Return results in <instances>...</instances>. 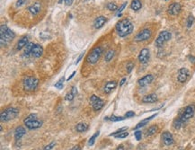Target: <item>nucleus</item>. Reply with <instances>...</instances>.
<instances>
[{
    "label": "nucleus",
    "instance_id": "f257e3e1",
    "mask_svg": "<svg viewBox=\"0 0 195 150\" xmlns=\"http://www.w3.org/2000/svg\"><path fill=\"white\" fill-rule=\"evenodd\" d=\"M115 29L118 35L121 38H124L133 32V25L128 18H124L120 20L116 24Z\"/></svg>",
    "mask_w": 195,
    "mask_h": 150
},
{
    "label": "nucleus",
    "instance_id": "f03ea898",
    "mask_svg": "<svg viewBox=\"0 0 195 150\" xmlns=\"http://www.w3.org/2000/svg\"><path fill=\"white\" fill-rule=\"evenodd\" d=\"M15 38V33L7 27L6 25H2L0 27V42L1 46H6L9 41Z\"/></svg>",
    "mask_w": 195,
    "mask_h": 150
},
{
    "label": "nucleus",
    "instance_id": "7ed1b4c3",
    "mask_svg": "<svg viewBox=\"0 0 195 150\" xmlns=\"http://www.w3.org/2000/svg\"><path fill=\"white\" fill-rule=\"evenodd\" d=\"M24 123L29 130H36V128H39L42 126V121L39 120L37 118V115L33 114V113L27 116L25 119Z\"/></svg>",
    "mask_w": 195,
    "mask_h": 150
},
{
    "label": "nucleus",
    "instance_id": "20e7f679",
    "mask_svg": "<svg viewBox=\"0 0 195 150\" xmlns=\"http://www.w3.org/2000/svg\"><path fill=\"white\" fill-rule=\"evenodd\" d=\"M103 50L100 46L94 48L89 52V54L87 55L86 61H87L89 64H91V65H95V64H96L99 61V59H100V58L103 54Z\"/></svg>",
    "mask_w": 195,
    "mask_h": 150
},
{
    "label": "nucleus",
    "instance_id": "39448f33",
    "mask_svg": "<svg viewBox=\"0 0 195 150\" xmlns=\"http://www.w3.org/2000/svg\"><path fill=\"white\" fill-rule=\"evenodd\" d=\"M24 89L26 92H32L36 90L39 85V80L35 76H26L23 82Z\"/></svg>",
    "mask_w": 195,
    "mask_h": 150
},
{
    "label": "nucleus",
    "instance_id": "423d86ee",
    "mask_svg": "<svg viewBox=\"0 0 195 150\" xmlns=\"http://www.w3.org/2000/svg\"><path fill=\"white\" fill-rule=\"evenodd\" d=\"M19 114V110L14 107H10L1 112V121H9L17 117Z\"/></svg>",
    "mask_w": 195,
    "mask_h": 150
},
{
    "label": "nucleus",
    "instance_id": "0eeeda50",
    "mask_svg": "<svg viewBox=\"0 0 195 150\" xmlns=\"http://www.w3.org/2000/svg\"><path fill=\"white\" fill-rule=\"evenodd\" d=\"M195 112V107L194 105H188L186 108L183 110V112H182V113L179 116V119L183 121V123H184L185 121H187L189 119H191Z\"/></svg>",
    "mask_w": 195,
    "mask_h": 150
},
{
    "label": "nucleus",
    "instance_id": "6e6552de",
    "mask_svg": "<svg viewBox=\"0 0 195 150\" xmlns=\"http://www.w3.org/2000/svg\"><path fill=\"white\" fill-rule=\"evenodd\" d=\"M171 37H172V34L169 32H167V31H163V32H161L160 33H159V35H158V37L157 38V40H156V46L157 47V48H161L166 41H168L170 39H171Z\"/></svg>",
    "mask_w": 195,
    "mask_h": 150
},
{
    "label": "nucleus",
    "instance_id": "1a4fd4ad",
    "mask_svg": "<svg viewBox=\"0 0 195 150\" xmlns=\"http://www.w3.org/2000/svg\"><path fill=\"white\" fill-rule=\"evenodd\" d=\"M90 102H91V104L93 106L94 111H95V112L100 111L103 107V105H104V102L101 98L96 96V95H92L90 97Z\"/></svg>",
    "mask_w": 195,
    "mask_h": 150
},
{
    "label": "nucleus",
    "instance_id": "9d476101",
    "mask_svg": "<svg viewBox=\"0 0 195 150\" xmlns=\"http://www.w3.org/2000/svg\"><path fill=\"white\" fill-rule=\"evenodd\" d=\"M151 35H152V32H151V31L149 29H143L139 32H138V34L135 36V40L136 41H145V40H147L148 39H150Z\"/></svg>",
    "mask_w": 195,
    "mask_h": 150
},
{
    "label": "nucleus",
    "instance_id": "9b49d317",
    "mask_svg": "<svg viewBox=\"0 0 195 150\" xmlns=\"http://www.w3.org/2000/svg\"><path fill=\"white\" fill-rule=\"evenodd\" d=\"M181 10H182V6H181L180 3L175 2V3H173L169 6V7L167 9V12L172 16H176L181 13Z\"/></svg>",
    "mask_w": 195,
    "mask_h": 150
},
{
    "label": "nucleus",
    "instance_id": "f8f14e48",
    "mask_svg": "<svg viewBox=\"0 0 195 150\" xmlns=\"http://www.w3.org/2000/svg\"><path fill=\"white\" fill-rule=\"evenodd\" d=\"M149 58H150V52H149V50L148 49H143L140 50L139 54V61L141 63V64H146L148 62L149 60Z\"/></svg>",
    "mask_w": 195,
    "mask_h": 150
},
{
    "label": "nucleus",
    "instance_id": "ddd939ff",
    "mask_svg": "<svg viewBox=\"0 0 195 150\" xmlns=\"http://www.w3.org/2000/svg\"><path fill=\"white\" fill-rule=\"evenodd\" d=\"M190 76V72L187 69L185 68H182L179 69L178 71V76H177V80L179 83H184L186 82V80L188 79Z\"/></svg>",
    "mask_w": 195,
    "mask_h": 150
},
{
    "label": "nucleus",
    "instance_id": "4468645a",
    "mask_svg": "<svg viewBox=\"0 0 195 150\" xmlns=\"http://www.w3.org/2000/svg\"><path fill=\"white\" fill-rule=\"evenodd\" d=\"M162 141L165 145L166 146H171L174 144L175 142V139H174V137H173V135L169 132V131H165L163 132L162 134Z\"/></svg>",
    "mask_w": 195,
    "mask_h": 150
},
{
    "label": "nucleus",
    "instance_id": "2eb2a0df",
    "mask_svg": "<svg viewBox=\"0 0 195 150\" xmlns=\"http://www.w3.org/2000/svg\"><path fill=\"white\" fill-rule=\"evenodd\" d=\"M153 79H154V76L152 75H147V76L141 77L140 79H139L138 83H139V84L140 85V87H147V84H149L151 82H152Z\"/></svg>",
    "mask_w": 195,
    "mask_h": 150
},
{
    "label": "nucleus",
    "instance_id": "dca6fc26",
    "mask_svg": "<svg viewBox=\"0 0 195 150\" xmlns=\"http://www.w3.org/2000/svg\"><path fill=\"white\" fill-rule=\"evenodd\" d=\"M117 82L116 81H110L108 82L103 87V92L105 94H110L113 90H114L117 87Z\"/></svg>",
    "mask_w": 195,
    "mask_h": 150
},
{
    "label": "nucleus",
    "instance_id": "f3484780",
    "mask_svg": "<svg viewBox=\"0 0 195 150\" xmlns=\"http://www.w3.org/2000/svg\"><path fill=\"white\" fill-rule=\"evenodd\" d=\"M26 131H25V128L23 126H19L15 128L14 131V138L15 140H19L23 138L25 135Z\"/></svg>",
    "mask_w": 195,
    "mask_h": 150
},
{
    "label": "nucleus",
    "instance_id": "a211bd4d",
    "mask_svg": "<svg viewBox=\"0 0 195 150\" xmlns=\"http://www.w3.org/2000/svg\"><path fill=\"white\" fill-rule=\"evenodd\" d=\"M157 95L156 94H147L146 96L143 97L142 99V102L144 103H153V102H156L157 101Z\"/></svg>",
    "mask_w": 195,
    "mask_h": 150
},
{
    "label": "nucleus",
    "instance_id": "6ab92c4d",
    "mask_svg": "<svg viewBox=\"0 0 195 150\" xmlns=\"http://www.w3.org/2000/svg\"><path fill=\"white\" fill-rule=\"evenodd\" d=\"M106 18L104 17V16H103V15H101V16H98L95 20V22H94V26H95V28H96V29H100V28H102L103 25H104V24L106 23Z\"/></svg>",
    "mask_w": 195,
    "mask_h": 150
},
{
    "label": "nucleus",
    "instance_id": "aec40b11",
    "mask_svg": "<svg viewBox=\"0 0 195 150\" xmlns=\"http://www.w3.org/2000/svg\"><path fill=\"white\" fill-rule=\"evenodd\" d=\"M42 54H43V48L40 44H35L32 49V55L35 58H40Z\"/></svg>",
    "mask_w": 195,
    "mask_h": 150
},
{
    "label": "nucleus",
    "instance_id": "412c9836",
    "mask_svg": "<svg viewBox=\"0 0 195 150\" xmlns=\"http://www.w3.org/2000/svg\"><path fill=\"white\" fill-rule=\"evenodd\" d=\"M28 44V37L27 36H25L23 38H21L18 42H17V45H16V50H20L23 48H25V46Z\"/></svg>",
    "mask_w": 195,
    "mask_h": 150
},
{
    "label": "nucleus",
    "instance_id": "4be33fe9",
    "mask_svg": "<svg viewBox=\"0 0 195 150\" xmlns=\"http://www.w3.org/2000/svg\"><path fill=\"white\" fill-rule=\"evenodd\" d=\"M40 8H41L40 4L37 2V3L33 4L32 6H31L28 8V10H29V12H30L32 15H36V14H38L40 13Z\"/></svg>",
    "mask_w": 195,
    "mask_h": 150
},
{
    "label": "nucleus",
    "instance_id": "5701e85b",
    "mask_svg": "<svg viewBox=\"0 0 195 150\" xmlns=\"http://www.w3.org/2000/svg\"><path fill=\"white\" fill-rule=\"evenodd\" d=\"M157 114L156 113V114H153V115H151L150 117H147V118H146V119H144L143 120H141L140 122H139L137 125H136V127L134 128V130H139V128H141V127H143V126H145V125H147L151 120H152L153 118H155L156 116H157Z\"/></svg>",
    "mask_w": 195,
    "mask_h": 150
},
{
    "label": "nucleus",
    "instance_id": "b1692460",
    "mask_svg": "<svg viewBox=\"0 0 195 150\" xmlns=\"http://www.w3.org/2000/svg\"><path fill=\"white\" fill-rule=\"evenodd\" d=\"M157 131H158V127L157 125H152L147 130L145 135H146V137H151V136L155 135Z\"/></svg>",
    "mask_w": 195,
    "mask_h": 150
},
{
    "label": "nucleus",
    "instance_id": "393cba45",
    "mask_svg": "<svg viewBox=\"0 0 195 150\" xmlns=\"http://www.w3.org/2000/svg\"><path fill=\"white\" fill-rule=\"evenodd\" d=\"M77 94V87H72L70 92L68 93V94H66V96H65V99H66L67 101H72Z\"/></svg>",
    "mask_w": 195,
    "mask_h": 150
},
{
    "label": "nucleus",
    "instance_id": "a878e982",
    "mask_svg": "<svg viewBox=\"0 0 195 150\" xmlns=\"http://www.w3.org/2000/svg\"><path fill=\"white\" fill-rule=\"evenodd\" d=\"M142 7V3L140 0H132L131 1V8L133 10V11H139L140 10Z\"/></svg>",
    "mask_w": 195,
    "mask_h": 150
},
{
    "label": "nucleus",
    "instance_id": "bb28decb",
    "mask_svg": "<svg viewBox=\"0 0 195 150\" xmlns=\"http://www.w3.org/2000/svg\"><path fill=\"white\" fill-rule=\"evenodd\" d=\"M34 45H35V44L33 43V42H29V43L25 46V52H24L25 56L28 57L30 54H32V49H33Z\"/></svg>",
    "mask_w": 195,
    "mask_h": 150
},
{
    "label": "nucleus",
    "instance_id": "cd10ccee",
    "mask_svg": "<svg viewBox=\"0 0 195 150\" xmlns=\"http://www.w3.org/2000/svg\"><path fill=\"white\" fill-rule=\"evenodd\" d=\"M76 130L77 132H84L88 130V125L85 123H78L76 126Z\"/></svg>",
    "mask_w": 195,
    "mask_h": 150
},
{
    "label": "nucleus",
    "instance_id": "c85d7f7f",
    "mask_svg": "<svg viewBox=\"0 0 195 150\" xmlns=\"http://www.w3.org/2000/svg\"><path fill=\"white\" fill-rule=\"evenodd\" d=\"M114 54H115V51L113 50H108L106 53H105V61L106 62H109V61H111L112 59H113V58L114 57Z\"/></svg>",
    "mask_w": 195,
    "mask_h": 150
},
{
    "label": "nucleus",
    "instance_id": "c756f323",
    "mask_svg": "<svg viewBox=\"0 0 195 150\" xmlns=\"http://www.w3.org/2000/svg\"><path fill=\"white\" fill-rule=\"evenodd\" d=\"M99 134H100V132L97 131V132H95V133L92 136V138H90V139L88 140V143H87V146H93V145L95 144V139H96V138L99 136Z\"/></svg>",
    "mask_w": 195,
    "mask_h": 150
},
{
    "label": "nucleus",
    "instance_id": "7c9ffc66",
    "mask_svg": "<svg viewBox=\"0 0 195 150\" xmlns=\"http://www.w3.org/2000/svg\"><path fill=\"white\" fill-rule=\"evenodd\" d=\"M193 23H194V16H193L192 14H190V15L188 16V18H187V21H186V25H187V27H188V28H191V27L192 26Z\"/></svg>",
    "mask_w": 195,
    "mask_h": 150
},
{
    "label": "nucleus",
    "instance_id": "2f4dec72",
    "mask_svg": "<svg viewBox=\"0 0 195 150\" xmlns=\"http://www.w3.org/2000/svg\"><path fill=\"white\" fill-rule=\"evenodd\" d=\"M183 121L179 119V118H177V119H176L175 120V121H174V128H176V130H179V128L182 127V125H183Z\"/></svg>",
    "mask_w": 195,
    "mask_h": 150
},
{
    "label": "nucleus",
    "instance_id": "473e14b6",
    "mask_svg": "<svg viewBox=\"0 0 195 150\" xmlns=\"http://www.w3.org/2000/svg\"><path fill=\"white\" fill-rule=\"evenodd\" d=\"M107 8L109 9L110 11H116V10H118V6H117V5L114 4V3H109V4H107Z\"/></svg>",
    "mask_w": 195,
    "mask_h": 150
},
{
    "label": "nucleus",
    "instance_id": "72a5a7b5",
    "mask_svg": "<svg viewBox=\"0 0 195 150\" xmlns=\"http://www.w3.org/2000/svg\"><path fill=\"white\" fill-rule=\"evenodd\" d=\"M129 136V133L127 132V131H121V133H119V134H117V135H115L114 137L116 138H127Z\"/></svg>",
    "mask_w": 195,
    "mask_h": 150
},
{
    "label": "nucleus",
    "instance_id": "f704fd0d",
    "mask_svg": "<svg viewBox=\"0 0 195 150\" xmlns=\"http://www.w3.org/2000/svg\"><path fill=\"white\" fill-rule=\"evenodd\" d=\"M133 69H134V63L133 62H129L127 64V67H126L127 73H131Z\"/></svg>",
    "mask_w": 195,
    "mask_h": 150
},
{
    "label": "nucleus",
    "instance_id": "c9c22d12",
    "mask_svg": "<svg viewBox=\"0 0 195 150\" xmlns=\"http://www.w3.org/2000/svg\"><path fill=\"white\" fill-rule=\"evenodd\" d=\"M63 82H64V77H62L60 80H58L55 84V87L58 88V89H62V87H63Z\"/></svg>",
    "mask_w": 195,
    "mask_h": 150
},
{
    "label": "nucleus",
    "instance_id": "e433bc0d",
    "mask_svg": "<svg viewBox=\"0 0 195 150\" xmlns=\"http://www.w3.org/2000/svg\"><path fill=\"white\" fill-rule=\"evenodd\" d=\"M124 118H125V117H119V116H114V115H113V116L110 118V120H111L112 121H121V120H124Z\"/></svg>",
    "mask_w": 195,
    "mask_h": 150
},
{
    "label": "nucleus",
    "instance_id": "4c0bfd02",
    "mask_svg": "<svg viewBox=\"0 0 195 150\" xmlns=\"http://www.w3.org/2000/svg\"><path fill=\"white\" fill-rule=\"evenodd\" d=\"M127 6V2H125V3H123V4H122V6H121V7L118 9V11H117V12H118V13H117V16H119V17H120V16L121 15V12L123 11V9L125 8V6Z\"/></svg>",
    "mask_w": 195,
    "mask_h": 150
},
{
    "label": "nucleus",
    "instance_id": "58836bf2",
    "mask_svg": "<svg viewBox=\"0 0 195 150\" xmlns=\"http://www.w3.org/2000/svg\"><path fill=\"white\" fill-rule=\"evenodd\" d=\"M134 136H135L136 139H137L138 141H139V140L141 139V137H142V132H141L140 131H136L135 133H134Z\"/></svg>",
    "mask_w": 195,
    "mask_h": 150
},
{
    "label": "nucleus",
    "instance_id": "ea45409f",
    "mask_svg": "<svg viewBox=\"0 0 195 150\" xmlns=\"http://www.w3.org/2000/svg\"><path fill=\"white\" fill-rule=\"evenodd\" d=\"M26 1L27 0H17L16 1V7H21V6H23L25 3H26Z\"/></svg>",
    "mask_w": 195,
    "mask_h": 150
},
{
    "label": "nucleus",
    "instance_id": "a19ab883",
    "mask_svg": "<svg viewBox=\"0 0 195 150\" xmlns=\"http://www.w3.org/2000/svg\"><path fill=\"white\" fill-rule=\"evenodd\" d=\"M56 143L55 142H51V144H49L48 146H46L44 148H43V150H51L54 146H55Z\"/></svg>",
    "mask_w": 195,
    "mask_h": 150
},
{
    "label": "nucleus",
    "instance_id": "79ce46f5",
    "mask_svg": "<svg viewBox=\"0 0 195 150\" xmlns=\"http://www.w3.org/2000/svg\"><path fill=\"white\" fill-rule=\"evenodd\" d=\"M127 130V128L126 127H124V128H120V130H118L117 131H115V132H113V133H112L110 136H115V135H117V134H119V133H121V131H126Z\"/></svg>",
    "mask_w": 195,
    "mask_h": 150
},
{
    "label": "nucleus",
    "instance_id": "37998d69",
    "mask_svg": "<svg viewBox=\"0 0 195 150\" xmlns=\"http://www.w3.org/2000/svg\"><path fill=\"white\" fill-rule=\"evenodd\" d=\"M135 116V112H127V113L125 114V118H131V117H134Z\"/></svg>",
    "mask_w": 195,
    "mask_h": 150
},
{
    "label": "nucleus",
    "instance_id": "c03bdc74",
    "mask_svg": "<svg viewBox=\"0 0 195 150\" xmlns=\"http://www.w3.org/2000/svg\"><path fill=\"white\" fill-rule=\"evenodd\" d=\"M73 2H74V0H66V1H65L67 6H71Z\"/></svg>",
    "mask_w": 195,
    "mask_h": 150
},
{
    "label": "nucleus",
    "instance_id": "a18cd8bd",
    "mask_svg": "<svg viewBox=\"0 0 195 150\" xmlns=\"http://www.w3.org/2000/svg\"><path fill=\"white\" fill-rule=\"evenodd\" d=\"M69 150H81V147H80L79 145H77V146H75L74 147H72V148L69 149Z\"/></svg>",
    "mask_w": 195,
    "mask_h": 150
},
{
    "label": "nucleus",
    "instance_id": "49530a36",
    "mask_svg": "<svg viewBox=\"0 0 195 150\" xmlns=\"http://www.w3.org/2000/svg\"><path fill=\"white\" fill-rule=\"evenodd\" d=\"M189 59L191 60V63H195V58L193 56H189Z\"/></svg>",
    "mask_w": 195,
    "mask_h": 150
},
{
    "label": "nucleus",
    "instance_id": "de8ad7c7",
    "mask_svg": "<svg viewBox=\"0 0 195 150\" xmlns=\"http://www.w3.org/2000/svg\"><path fill=\"white\" fill-rule=\"evenodd\" d=\"M83 56H84V53H82V54H81V55L78 57V58H77V61H76V64H77V63H78V62L81 60V58H82V57H83Z\"/></svg>",
    "mask_w": 195,
    "mask_h": 150
},
{
    "label": "nucleus",
    "instance_id": "09e8293b",
    "mask_svg": "<svg viewBox=\"0 0 195 150\" xmlns=\"http://www.w3.org/2000/svg\"><path fill=\"white\" fill-rule=\"evenodd\" d=\"M115 150H124V146H123V145H120Z\"/></svg>",
    "mask_w": 195,
    "mask_h": 150
},
{
    "label": "nucleus",
    "instance_id": "8fccbe9b",
    "mask_svg": "<svg viewBox=\"0 0 195 150\" xmlns=\"http://www.w3.org/2000/svg\"><path fill=\"white\" fill-rule=\"evenodd\" d=\"M75 74H76V71H74V72H73V73H72V74L70 75V76H69V78H68L67 80H68V81H69V80H70L71 78H73V76H75Z\"/></svg>",
    "mask_w": 195,
    "mask_h": 150
},
{
    "label": "nucleus",
    "instance_id": "3c124183",
    "mask_svg": "<svg viewBox=\"0 0 195 150\" xmlns=\"http://www.w3.org/2000/svg\"><path fill=\"white\" fill-rule=\"evenodd\" d=\"M125 82H126V78H123V79H122V80L120 82V85H121H121H123V84H124V83H125Z\"/></svg>",
    "mask_w": 195,
    "mask_h": 150
},
{
    "label": "nucleus",
    "instance_id": "603ef678",
    "mask_svg": "<svg viewBox=\"0 0 195 150\" xmlns=\"http://www.w3.org/2000/svg\"><path fill=\"white\" fill-rule=\"evenodd\" d=\"M64 1H66V0H58V4H61V3L64 2Z\"/></svg>",
    "mask_w": 195,
    "mask_h": 150
},
{
    "label": "nucleus",
    "instance_id": "864d4df0",
    "mask_svg": "<svg viewBox=\"0 0 195 150\" xmlns=\"http://www.w3.org/2000/svg\"><path fill=\"white\" fill-rule=\"evenodd\" d=\"M165 1H167V0H165Z\"/></svg>",
    "mask_w": 195,
    "mask_h": 150
}]
</instances>
